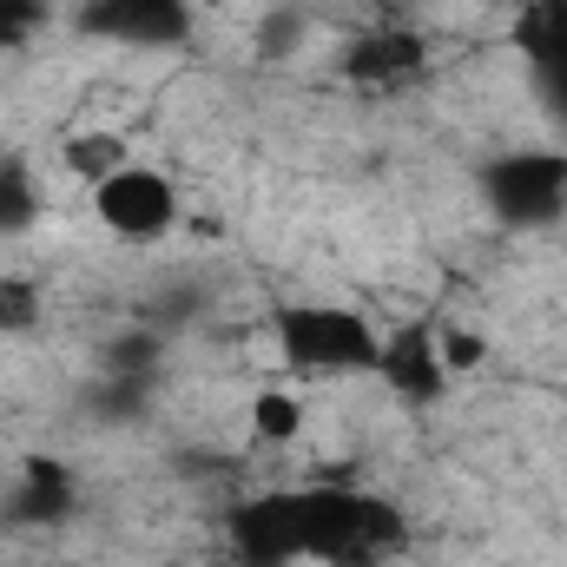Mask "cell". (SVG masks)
I'll list each match as a JSON object with an SVG mask.
<instances>
[{
  "instance_id": "obj_1",
  "label": "cell",
  "mask_w": 567,
  "mask_h": 567,
  "mask_svg": "<svg viewBox=\"0 0 567 567\" xmlns=\"http://www.w3.org/2000/svg\"><path fill=\"white\" fill-rule=\"evenodd\" d=\"M290 515H297V561L377 567L403 548V515L357 488H303L290 495Z\"/></svg>"
},
{
  "instance_id": "obj_2",
  "label": "cell",
  "mask_w": 567,
  "mask_h": 567,
  "mask_svg": "<svg viewBox=\"0 0 567 567\" xmlns=\"http://www.w3.org/2000/svg\"><path fill=\"white\" fill-rule=\"evenodd\" d=\"M278 343L297 370H377L383 337L343 303H284Z\"/></svg>"
},
{
  "instance_id": "obj_3",
  "label": "cell",
  "mask_w": 567,
  "mask_h": 567,
  "mask_svg": "<svg viewBox=\"0 0 567 567\" xmlns=\"http://www.w3.org/2000/svg\"><path fill=\"white\" fill-rule=\"evenodd\" d=\"M482 198L502 225H548L567 205V152H508L482 172Z\"/></svg>"
},
{
  "instance_id": "obj_4",
  "label": "cell",
  "mask_w": 567,
  "mask_h": 567,
  "mask_svg": "<svg viewBox=\"0 0 567 567\" xmlns=\"http://www.w3.org/2000/svg\"><path fill=\"white\" fill-rule=\"evenodd\" d=\"M93 212H100V225H106L113 238H126V245H158V238L172 231V218H178V192H172V178L152 172V165H120V172H106V178L93 185Z\"/></svg>"
},
{
  "instance_id": "obj_5",
  "label": "cell",
  "mask_w": 567,
  "mask_h": 567,
  "mask_svg": "<svg viewBox=\"0 0 567 567\" xmlns=\"http://www.w3.org/2000/svg\"><path fill=\"white\" fill-rule=\"evenodd\" d=\"M80 27L120 47H178L192 27V0H86Z\"/></svg>"
},
{
  "instance_id": "obj_6",
  "label": "cell",
  "mask_w": 567,
  "mask_h": 567,
  "mask_svg": "<svg viewBox=\"0 0 567 567\" xmlns=\"http://www.w3.org/2000/svg\"><path fill=\"white\" fill-rule=\"evenodd\" d=\"M377 377L403 396V403H435L442 383H449V363H442V330L435 323H396L377 350Z\"/></svg>"
},
{
  "instance_id": "obj_7",
  "label": "cell",
  "mask_w": 567,
  "mask_h": 567,
  "mask_svg": "<svg viewBox=\"0 0 567 567\" xmlns=\"http://www.w3.org/2000/svg\"><path fill=\"white\" fill-rule=\"evenodd\" d=\"M231 561L238 567L297 561V515H290V495H251V502L231 508Z\"/></svg>"
},
{
  "instance_id": "obj_8",
  "label": "cell",
  "mask_w": 567,
  "mask_h": 567,
  "mask_svg": "<svg viewBox=\"0 0 567 567\" xmlns=\"http://www.w3.org/2000/svg\"><path fill=\"white\" fill-rule=\"evenodd\" d=\"M423 60H429L423 33H410V27H370V33L350 40L343 80H357V86H410L423 73Z\"/></svg>"
},
{
  "instance_id": "obj_9",
  "label": "cell",
  "mask_w": 567,
  "mask_h": 567,
  "mask_svg": "<svg viewBox=\"0 0 567 567\" xmlns=\"http://www.w3.org/2000/svg\"><path fill=\"white\" fill-rule=\"evenodd\" d=\"M515 47L535 73H555L567 66V0H528L515 13Z\"/></svg>"
},
{
  "instance_id": "obj_10",
  "label": "cell",
  "mask_w": 567,
  "mask_h": 567,
  "mask_svg": "<svg viewBox=\"0 0 567 567\" xmlns=\"http://www.w3.org/2000/svg\"><path fill=\"white\" fill-rule=\"evenodd\" d=\"M13 515L20 522H66L73 515V475L60 468V462H47V455H33V462H20V495H13Z\"/></svg>"
},
{
  "instance_id": "obj_11",
  "label": "cell",
  "mask_w": 567,
  "mask_h": 567,
  "mask_svg": "<svg viewBox=\"0 0 567 567\" xmlns=\"http://www.w3.org/2000/svg\"><path fill=\"white\" fill-rule=\"evenodd\" d=\"M33 212H40V192H33V172H27L20 158H0V238H13V231H27V225H33Z\"/></svg>"
},
{
  "instance_id": "obj_12",
  "label": "cell",
  "mask_w": 567,
  "mask_h": 567,
  "mask_svg": "<svg viewBox=\"0 0 567 567\" xmlns=\"http://www.w3.org/2000/svg\"><path fill=\"white\" fill-rule=\"evenodd\" d=\"M297 429H303V403L290 396V390H258L251 396V435L258 442H297Z\"/></svg>"
},
{
  "instance_id": "obj_13",
  "label": "cell",
  "mask_w": 567,
  "mask_h": 567,
  "mask_svg": "<svg viewBox=\"0 0 567 567\" xmlns=\"http://www.w3.org/2000/svg\"><path fill=\"white\" fill-rule=\"evenodd\" d=\"M33 317H40V297H33V284L0 278V330H27Z\"/></svg>"
},
{
  "instance_id": "obj_14",
  "label": "cell",
  "mask_w": 567,
  "mask_h": 567,
  "mask_svg": "<svg viewBox=\"0 0 567 567\" xmlns=\"http://www.w3.org/2000/svg\"><path fill=\"white\" fill-rule=\"evenodd\" d=\"M47 0H0V47H20L33 27H40Z\"/></svg>"
},
{
  "instance_id": "obj_15",
  "label": "cell",
  "mask_w": 567,
  "mask_h": 567,
  "mask_svg": "<svg viewBox=\"0 0 567 567\" xmlns=\"http://www.w3.org/2000/svg\"><path fill=\"white\" fill-rule=\"evenodd\" d=\"M442 363H449V370H475V363H482L475 330H442Z\"/></svg>"
},
{
  "instance_id": "obj_16",
  "label": "cell",
  "mask_w": 567,
  "mask_h": 567,
  "mask_svg": "<svg viewBox=\"0 0 567 567\" xmlns=\"http://www.w3.org/2000/svg\"><path fill=\"white\" fill-rule=\"evenodd\" d=\"M542 100H548V113L567 126V66H555V73H542Z\"/></svg>"
},
{
  "instance_id": "obj_17",
  "label": "cell",
  "mask_w": 567,
  "mask_h": 567,
  "mask_svg": "<svg viewBox=\"0 0 567 567\" xmlns=\"http://www.w3.org/2000/svg\"><path fill=\"white\" fill-rule=\"evenodd\" d=\"M212 567H238V561H212Z\"/></svg>"
}]
</instances>
